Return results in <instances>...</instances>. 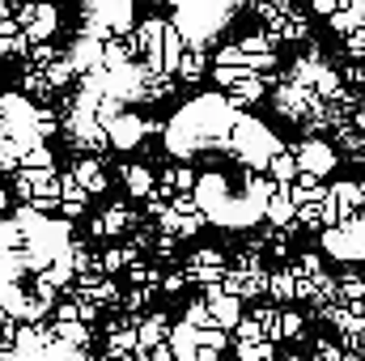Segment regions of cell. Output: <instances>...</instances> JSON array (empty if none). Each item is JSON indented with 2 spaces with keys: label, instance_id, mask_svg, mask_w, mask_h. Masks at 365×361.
<instances>
[{
  "label": "cell",
  "instance_id": "7a4b0ae2",
  "mask_svg": "<svg viewBox=\"0 0 365 361\" xmlns=\"http://www.w3.org/2000/svg\"><path fill=\"white\" fill-rule=\"evenodd\" d=\"M208 68H212L208 51H204V47H187L182 60H179V68H175V81H182V86H200Z\"/></svg>",
  "mask_w": 365,
  "mask_h": 361
},
{
  "label": "cell",
  "instance_id": "6da1fadb",
  "mask_svg": "<svg viewBox=\"0 0 365 361\" xmlns=\"http://www.w3.org/2000/svg\"><path fill=\"white\" fill-rule=\"evenodd\" d=\"M293 158H297V171L323 179V175L336 166V145H327V141H306V145L293 149Z\"/></svg>",
  "mask_w": 365,
  "mask_h": 361
},
{
  "label": "cell",
  "instance_id": "ba28073f",
  "mask_svg": "<svg viewBox=\"0 0 365 361\" xmlns=\"http://www.w3.org/2000/svg\"><path fill=\"white\" fill-rule=\"evenodd\" d=\"M327 26H331V30H336V39H349V34H353V30H357V26H365V21H357V17H353V13H349V9H336V13H331V17H327Z\"/></svg>",
  "mask_w": 365,
  "mask_h": 361
},
{
  "label": "cell",
  "instance_id": "5b68a950",
  "mask_svg": "<svg viewBox=\"0 0 365 361\" xmlns=\"http://www.w3.org/2000/svg\"><path fill=\"white\" fill-rule=\"evenodd\" d=\"M276 43L268 30H255V34H247V39H238V51L247 56V60H255V56H276Z\"/></svg>",
  "mask_w": 365,
  "mask_h": 361
},
{
  "label": "cell",
  "instance_id": "9c48e42d",
  "mask_svg": "<svg viewBox=\"0 0 365 361\" xmlns=\"http://www.w3.org/2000/svg\"><path fill=\"white\" fill-rule=\"evenodd\" d=\"M340 43H344V51H349L353 60H361L365 64V26H357V30H353L349 39H340Z\"/></svg>",
  "mask_w": 365,
  "mask_h": 361
},
{
  "label": "cell",
  "instance_id": "30bf717a",
  "mask_svg": "<svg viewBox=\"0 0 365 361\" xmlns=\"http://www.w3.org/2000/svg\"><path fill=\"white\" fill-rule=\"evenodd\" d=\"M340 81H344V86H365V64L353 60L349 68H340Z\"/></svg>",
  "mask_w": 365,
  "mask_h": 361
},
{
  "label": "cell",
  "instance_id": "8fae6325",
  "mask_svg": "<svg viewBox=\"0 0 365 361\" xmlns=\"http://www.w3.org/2000/svg\"><path fill=\"white\" fill-rule=\"evenodd\" d=\"M336 9H340V0H310V13L314 17H331Z\"/></svg>",
  "mask_w": 365,
  "mask_h": 361
},
{
  "label": "cell",
  "instance_id": "52a82bcc",
  "mask_svg": "<svg viewBox=\"0 0 365 361\" xmlns=\"http://www.w3.org/2000/svg\"><path fill=\"white\" fill-rule=\"evenodd\" d=\"M123 183L132 187V195H149L153 191V175L145 166H123Z\"/></svg>",
  "mask_w": 365,
  "mask_h": 361
},
{
  "label": "cell",
  "instance_id": "277c9868",
  "mask_svg": "<svg viewBox=\"0 0 365 361\" xmlns=\"http://www.w3.org/2000/svg\"><path fill=\"white\" fill-rule=\"evenodd\" d=\"M268 179L276 187H289V183L297 179V158H293V149H276L272 158H268Z\"/></svg>",
  "mask_w": 365,
  "mask_h": 361
},
{
  "label": "cell",
  "instance_id": "8992f818",
  "mask_svg": "<svg viewBox=\"0 0 365 361\" xmlns=\"http://www.w3.org/2000/svg\"><path fill=\"white\" fill-rule=\"evenodd\" d=\"M247 4H251V13H255V17H259L264 26H272V21H280V17H284V13L293 9L289 0H247Z\"/></svg>",
  "mask_w": 365,
  "mask_h": 361
},
{
  "label": "cell",
  "instance_id": "3957f363",
  "mask_svg": "<svg viewBox=\"0 0 365 361\" xmlns=\"http://www.w3.org/2000/svg\"><path fill=\"white\" fill-rule=\"evenodd\" d=\"M106 136H110V141H115L119 149H132V145H136V141L145 136V119H140V115H128V111H123L119 119H110V123H106Z\"/></svg>",
  "mask_w": 365,
  "mask_h": 361
}]
</instances>
